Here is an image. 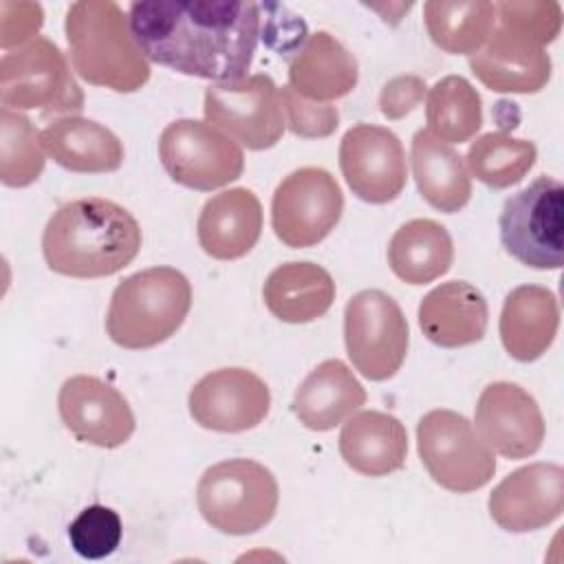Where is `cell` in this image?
Returning <instances> with one entry per match:
<instances>
[{
    "label": "cell",
    "instance_id": "cell-1",
    "mask_svg": "<svg viewBox=\"0 0 564 564\" xmlns=\"http://www.w3.org/2000/svg\"><path fill=\"white\" fill-rule=\"evenodd\" d=\"M128 20L148 62L214 84L247 77L260 40V4L242 0H139Z\"/></svg>",
    "mask_w": 564,
    "mask_h": 564
},
{
    "label": "cell",
    "instance_id": "cell-2",
    "mask_svg": "<svg viewBox=\"0 0 564 564\" xmlns=\"http://www.w3.org/2000/svg\"><path fill=\"white\" fill-rule=\"evenodd\" d=\"M143 242L137 218L115 200L88 196L59 205L42 234L51 271L68 278H106L126 269Z\"/></svg>",
    "mask_w": 564,
    "mask_h": 564
},
{
    "label": "cell",
    "instance_id": "cell-3",
    "mask_svg": "<svg viewBox=\"0 0 564 564\" xmlns=\"http://www.w3.org/2000/svg\"><path fill=\"white\" fill-rule=\"evenodd\" d=\"M64 33L73 70L93 86L134 93L150 79V62L141 53L130 20L112 0H79L66 11Z\"/></svg>",
    "mask_w": 564,
    "mask_h": 564
},
{
    "label": "cell",
    "instance_id": "cell-4",
    "mask_svg": "<svg viewBox=\"0 0 564 564\" xmlns=\"http://www.w3.org/2000/svg\"><path fill=\"white\" fill-rule=\"evenodd\" d=\"M189 308V280L174 267H150L117 284L106 315V333L121 348H152L183 326Z\"/></svg>",
    "mask_w": 564,
    "mask_h": 564
},
{
    "label": "cell",
    "instance_id": "cell-5",
    "mask_svg": "<svg viewBox=\"0 0 564 564\" xmlns=\"http://www.w3.org/2000/svg\"><path fill=\"white\" fill-rule=\"evenodd\" d=\"M278 480L264 465L229 458L212 465L198 480L196 505L207 524L227 535L264 529L278 511Z\"/></svg>",
    "mask_w": 564,
    "mask_h": 564
},
{
    "label": "cell",
    "instance_id": "cell-6",
    "mask_svg": "<svg viewBox=\"0 0 564 564\" xmlns=\"http://www.w3.org/2000/svg\"><path fill=\"white\" fill-rule=\"evenodd\" d=\"M500 242L520 264L557 271L564 262V185L538 176L502 205Z\"/></svg>",
    "mask_w": 564,
    "mask_h": 564
},
{
    "label": "cell",
    "instance_id": "cell-7",
    "mask_svg": "<svg viewBox=\"0 0 564 564\" xmlns=\"http://www.w3.org/2000/svg\"><path fill=\"white\" fill-rule=\"evenodd\" d=\"M416 449L432 480L454 494L476 491L496 474L494 452L454 410H430L419 419Z\"/></svg>",
    "mask_w": 564,
    "mask_h": 564
},
{
    "label": "cell",
    "instance_id": "cell-8",
    "mask_svg": "<svg viewBox=\"0 0 564 564\" xmlns=\"http://www.w3.org/2000/svg\"><path fill=\"white\" fill-rule=\"evenodd\" d=\"M0 104L18 112H79L84 108V93L57 44L35 37L2 55Z\"/></svg>",
    "mask_w": 564,
    "mask_h": 564
},
{
    "label": "cell",
    "instance_id": "cell-9",
    "mask_svg": "<svg viewBox=\"0 0 564 564\" xmlns=\"http://www.w3.org/2000/svg\"><path fill=\"white\" fill-rule=\"evenodd\" d=\"M344 341L355 370L370 381H386L405 361L410 328L401 306L379 289L355 293L344 311Z\"/></svg>",
    "mask_w": 564,
    "mask_h": 564
},
{
    "label": "cell",
    "instance_id": "cell-10",
    "mask_svg": "<svg viewBox=\"0 0 564 564\" xmlns=\"http://www.w3.org/2000/svg\"><path fill=\"white\" fill-rule=\"evenodd\" d=\"M159 159L174 183L198 192L225 187L245 170L242 148L198 119L167 123L159 137Z\"/></svg>",
    "mask_w": 564,
    "mask_h": 564
},
{
    "label": "cell",
    "instance_id": "cell-11",
    "mask_svg": "<svg viewBox=\"0 0 564 564\" xmlns=\"http://www.w3.org/2000/svg\"><path fill=\"white\" fill-rule=\"evenodd\" d=\"M203 112L207 123L256 152L273 148L286 126L280 90L264 73L209 84Z\"/></svg>",
    "mask_w": 564,
    "mask_h": 564
},
{
    "label": "cell",
    "instance_id": "cell-12",
    "mask_svg": "<svg viewBox=\"0 0 564 564\" xmlns=\"http://www.w3.org/2000/svg\"><path fill=\"white\" fill-rule=\"evenodd\" d=\"M344 194L324 167H300L286 174L271 198V227L286 247L304 249L322 242L339 223Z\"/></svg>",
    "mask_w": 564,
    "mask_h": 564
},
{
    "label": "cell",
    "instance_id": "cell-13",
    "mask_svg": "<svg viewBox=\"0 0 564 564\" xmlns=\"http://www.w3.org/2000/svg\"><path fill=\"white\" fill-rule=\"evenodd\" d=\"M339 170L352 194L370 205L394 200L408 181L405 150L399 137L375 123H357L341 137Z\"/></svg>",
    "mask_w": 564,
    "mask_h": 564
},
{
    "label": "cell",
    "instance_id": "cell-14",
    "mask_svg": "<svg viewBox=\"0 0 564 564\" xmlns=\"http://www.w3.org/2000/svg\"><path fill=\"white\" fill-rule=\"evenodd\" d=\"M192 419L212 432L238 434L264 421L269 386L247 368H218L200 377L187 397Z\"/></svg>",
    "mask_w": 564,
    "mask_h": 564
},
{
    "label": "cell",
    "instance_id": "cell-15",
    "mask_svg": "<svg viewBox=\"0 0 564 564\" xmlns=\"http://www.w3.org/2000/svg\"><path fill=\"white\" fill-rule=\"evenodd\" d=\"M64 427L82 443L115 449L134 432V414L128 399L93 375L68 377L57 394Z\"/></svg>",
    "mask_w": 564,
    "mask_h": 564
},
{
    "label": "cell",
    "instance_id": "cell-16",
    "mask_svg": "<svg viewBox=\"0 0 564 564\" xmlns=\"http://www.w3.org/2000/svg\"><path fill=\"white\" fill-rule=\"evenodd\" d=\"M476 432L491 452L518 460L542 447L546 425L538 401L522 386L494 381L476 401Z\"/></svg>",
    "mask_w": 564,
    "mask_h": 564
},
{
    "label": "cell",
    "instance_id": "cell-17",
    "mask_svg": "<svg viewBox=\"0 0 564 564\" xmlns=\"http://www.w3.org/2000/svg\"><path fill=\"white\" fill-rule=\"evenodd\" d=\"M491 520L511 533H527L555 522L564 511V469L531 463L505 476L489 496Z\"/></svg>",
    "mask_w": 564,
    "mask_h": 564
},
{
    "label": "cell",
    "instance_id": "cell-18",
    "mask_svg": "<svg viewBox=\"0 0 564 564\" xmlns=\"http://www.w3.org/2000/svg\"><path fill=\"white\" fill-rule=\"evenodd\" d=\"M469 68L489 90L531 95L549 84L553 64L544 46L496 24L489 42L469 55Z\"/></svg>",
    "mask_w": 564,
    "mask_h": 564
},
{
    "label": "cell",
    "instance_id": "cell-19",
    "mask_svg": "<svg viewBox=\"0 0 564 564\" xmlns=\"http://www.w3.org/2000/svg\"><path fill=\"white\" fill-rule=\"evenodd\" d=\"M262 234V205L247 187H231L212 196L198 216L200 249L214 260L247 256Z\"/></svg>",
    "mask_w": 564,
    "mask_h": 564
},
{
    "label": "cell",
    "instance_id": "cell-20",
    "mask_svg": "<svg viewBox=\"0 0 564 564\" xmlns=\"http://www.w3.org/2000/svg\"><path fill=\"white\" fill-rule=\"evenodd\" d=\"M489 306L485 295L465 280L434 286L419 304L423 335L441 348H460L485 337Z\"/></svg>",
    "mask_w": 564,
    "mask_h": 564
},
{
    "label": "cell",
    "instance_id": "cell-21",
    "mask_svg": "<svg viewBox=\"0 0 564 564\" xmlns=\"http://www.w3.org/2000/svg\"><path fill=\"white\" fill-rule=\"evenodd\" d=\"M355 55L328 31L311 33L289 59V86L304 99L328 104L355 90Z\"/></svg>",
    "mask_w": 564,
    "mask_h": 564
},
{
    "label": "cell",
    "instance_id": "cell-22",
    "mask_svg": "<svg viewBox=\"0 0 564 564\" xmlns=\"http://www.w3.org/2000/svg\"><path fill=\"white\" fill-rule=\"evenodd\" d=\"M560 328V304L551 289L540 284L516 286L502 304L500 339L516 361H535L553 344Z\"/></svg>",
    "mask_w": 564,
    "mask_h": 564
},
{
    "label": "cell",
    "instance_id": "cell-23",
    "mask_svg": "<svg viewBox=\"0 0 564 564\" xmlns=\"http://www.w3.org/2000/svg\"><path fill=\"white\" fill-rule=\"evenodd\" d=\"M339 454L357 474L381 478L399 471L408 456V432L403 423L379 410L350 414L339 432Z\"/></svg>",
    "mask_w": 564,
    "mask_h": 564
},
{
    "label": "cell",
    "instance_id": "cell-24",
    "mask_svg": "<svg viewBox=\"0 0 564 564\" xmlns=\"http://www.w3.org/2000/svg\"><path fill=\"white\" fill-rule=\"evenodd\" d=\"M366 403V388L339 359L313 368L293 394L291 410L313 432H328Z\"/></svg>",
    "mask_w": 564,
    "mask_h": 564
},
{
    "label": "cell",
    "instance_id": "cell-25",
    "mask_svg": "<svg viewBox=\"0 0 564 564\" xmlns=\"http://www.w3.org/2000/svg\"><path fill=\"white\" fill-rule=\"evenodd\" d=\"M40 141L44 152L64 170L77 174H106L123 163V143L106 126L68 115L51 121Z\"/></svg>",
    "mask_w": 564,
    "mask_h": 564
},
{
    "label": "cell",
    "instance_id": "cell-26",
    "mask_svg": "<svg viewBox=\"0 0 564 564\" xmlns=\"http://www.w3.org/2000/svg\"><path fill=\"white\" fill-rule=\"evenodd\" d=\"M335 280L308 260L275 267L262 286V297L273 317L286 324H308L328 313L335 302Z\"/></svg>",
    "mask_w": 564,
    "mask_h": 564
},
{
    "label": "cell",
    "instance_id": "cell-27",
    "mask_svg": "<svg viewBox=\"0 0 564 564\" xmlns=\"http://www.w3.org/2000/svg\"><path fill=\"white\" fill-rule=\"evenodd\" d=\"M412 172L427 205L438 212H460L471 198V176L465 159L427 128L412 137Z\"/></svg>",
    "mask_w": 564,
    "mask_h": 564
},
{
    "label": "cell",
    "instance_id": "cell-28",
    "mask_svg": "<svg viewBox=\"0 0 564 564\" xmlns=\"http://www.w3.org/2000/svg\"><path fill=\"white\" fill-rule=\"evenodd\" d=\"M454 262L449 231L432 218L403 223L390 238L388 264L405 284L419 286L445 275Z\"/></svg>",
    "mask_w": 564,
    "mask_h": 564
},
{
    "label": "cell",
    "instance_id": "cell-29",
    "mask_svg": "<svg viewBox=\"0 0 564 564\" xmlns=\"http://www.w3.org/2000/svg\"><path fill=\"white\" fill-rule=\"evenodd\" d=\"M432 42L452 55H474L496 29V4L487 0H430L423 4Z\"/></svg>",
    "mask_w": 564,
    "mask_h": 564
},
{
    "label": "cell",
    "instance_id": "cell-30",
    "mask_svg": "<svg viewBox=\"0 0 564 564\" xmlns=\"http://www.w3.org/2000/svg\"><path fill=\"white\" fill-rule=\"evenodd\" d=\"M427 130L445 143H465L482 126V99L460 75L438 79L427 93Z\"/></svg>",
    "mask_w": 564,
    "mask_h": 564
},
{
    "label": "cell",
    "instance_id": "cell-31",
    "mask_svg": "<svg viewBox=\"0 0 564 564\" xmlns=\"http://www.w3.org/2000/svg\"><path fill=\"white\" fill-rule=\"evenodd\" d=\"M533 141L516 139L507 132H487L467 150V170L476 181L494 189L518 185L535 165Z\"/></svg>",
    "mask_w": 564,
    "mask_h": 564
},
{
    "label": "cell",
    "instance_id": "cell-32",
    "mask_svg": "<svg viewBox=\"0 0 564 564\" xmlns=\"http://www.w3.org/2000/svg\"><path fill=\"white\" fill-rule=\"evenodd\" d=\"M44 148L33 121L18 112L0 110V181L7 187H26L44 170Z\"/></svg>",
    "mask_w": 564,
    "mask_h": 564
},
{
    "label": "cell",
    "instance_id": "cell-33",
    "mask_svg": "<svg viewBox=\"0 0 564 564\" xmlns=\"http://www.w3.org/2000/svg\"><path fill=\"white\" fill-rule=\"evenodd\" d=\"M496 24L544 46L562 29V7L553 0H502L496 2Z\"/></svg>",
    "mask_w": 564,
    "mask_h": 564
},
{
    "label": "cell",
    "instance_id": "cell-34",
    "mask_svg": "<svg viewBox=\"0 0 564 564\" xmlns=\"http://www.w3.org/2000/svg\"><path fill=\"white\" fill-rule=\"evenodd\" d=\"M123 524L115 509L106 505H88L68 524V542L73 551L86 560H104L112 555L121 542Z\"/></svg>",
    "mask_w": 564,
    "mask_h": 564
},
{
    "label": "cell",
    "instance_id": "cell-35",
    "mask_svg": "<svg viewBox=\"0 0 564 564\" xmlns=\"http://www.w3.org/2000/svg\"><path fill=\"white\" fill-rule=\"evenodd\" d=\"M286 126L295 137L324 139L330 137L339 126V112L330 104H317L300 97L291 86L280 90Z\"/></svg>",
    "mask_w": 564,
    "mask_h": 564
},
{
    "label": "cell",
    "instance_id": "cell-36",
    "mask_svg": "<svg viewBox=\"0 0 564 564\" xmlns=\"http://www.w3.org/2000/svg\"><path fill=\"white\" fill-rule=\"evenodd\" d=\"M44 11L37 2H0V46L9 51L11 46L35 40L40 26H42Z\"/></svg>",
    "mask_w": 564,
    "mask_h": 564
},
{
    "label": "cell",
    "instance_id": "cell-37",
    "mask_svg": "<svg viewBox=\"0 0 564 564\" xmlns=\"http://www.w3.org/2000/svg\"><path fill=\"white\" fill-rule=\"evenodd\" d=\"M427 95V84L419 75H399L386 82L379 95V110L386 119L397 121L410 115Z\"/></svg>",
    "mask_w": 564,
    "mask_h": 564
}]
</instances>
